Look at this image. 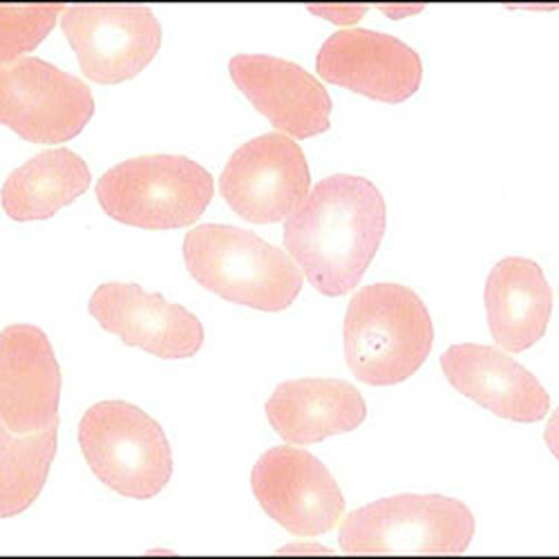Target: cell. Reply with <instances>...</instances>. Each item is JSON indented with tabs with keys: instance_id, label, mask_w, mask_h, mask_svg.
Instances as JSON below:
<instances>
[{
	"instance_id": "15",
	"label": "cell",
	"mask_w": 559,
	"mask_h": 559,
	"mask_svg": "<svg viewBox=\"0 0 559 559\" xmlns=\"http://www.w3.org/2000/svg\"><path fill=\"white\" fill-rule=\"evenodd\" d=\"M441 369L456 392L508 421L537 424L550 409L542 383L497 347L452 345L441 356Z\"/></svg>"
},
{
	"instance_id": "8",
	"label": "cell",
	"mask_w": 559,
	"mask_h": 559,
	"mask_svg": "<svg viewBox=\"0 0 559 559\" xmlns=\"http://www.w3.org/2000/svg\"><path fill=\"white\" fill-rule=\"evenodd\" d=\"M311 173L292 136L269 132L230 155L219 193L233 213L251 224L289 219L309 198Z\"/></svg>"
},
{
	"instance_id": "6",
	"label": "cell",
	"mask_w": 559,
	"mask_h": 559,
	"mask_svg": "<svg viewBox=\"0 0 559 559\" xmlns=\"http://www.w3.org/2000/svg\"><path fill=\"white\" fill-rule=\"evenodd\" d=\"M79 443L95 477L123 497H157L173 477L164 428L132 403L92 405L79 424Z\"/></svg>"
},
{
	"instance_id": "4",
	"label": "cell",
	"mask_w": 559,
	"mask_h": 559,
	"mask_svg": "<svg viewBox=\"0 0 559 559\" xmlns=\"http://www.w3.org/2000/svg\"><path fill=\"white\" fill-rule=\"evenodd\" d=\"M215 193L211 173L181 155H146L110 168L97 181V200L115 222L170 230L195 224Z\"/></svg>"
},
{
	"instance_id": "5",
	"label": "cell",
	"mask_w": 559,
	"mask_h": 559,
	"mask_svg": "<svg viewBox=\"0 0 559 559\" xmlns=\"http://www.w3.org/2000/svg\"><path fill=\"white\" fill-rule=\"evenodd\" d=\"M473 537L471 508L443 495H396L362 506L338 533L347 555H461Z\"/></svg>"
},
{
	"instance_id": "3",
	"label": "cell",
	"mask_w": 559,
	"mask_h": 559,
	"mask_svg": "<svg viewBox=\"0 0 559 559\" xmlns=\"http://www.w3.org/2000/svg\"><path fill=\"white\" fill-rule=\"evenodd\" d=\"M183 262L204 289L258 311H285L302 292V271L283 249L236 226L202 224L186 233Z\"/></svg>"
},
{
	"instance_id": "14",
	"label": "cell",
	"mask_w": 559,
	"mask_h": 559,
	"mask_svg": "<svg viewBox=\"0 0 559 559\" xmlns=\"http://www.w3.org/2000/svg\"><path fill=\"white\" fill-rule=\"evenodd\" d=\"M228 72L255 110L287 136L309 139L332 128L330 92L298 63L238 55L230 59Z\"/></svg>"
},
{
	"instance_id": "10",
	"label": "cell",
	"mask_w": 559,
	"mask_h": 559,
	"mask_svg": "<svg viewBox=\"0 0 559 559\" xmlns=\"http://www.w3.org/2000/svg\"><path fill=\"white\" fill-rule=\"evenodd\" d=\"M251 488L266 515L298 537L330 533L345 512V497L328 465L298 448L264 452L253 465Z\"/></svg>"
},
{
	"instance_id": "9",
	"label": "cell",
	"mask_w": 559,
	"mask_h": 559,
	"mask_svg": "<svg viewBox=\"0 0 559 559\" xmlns=\"http://www.w3.org/2000/svg\"><path fill=\"white\" fill-rule=\"evenodd\" d=\"M61 27L81 72L95 83L117 85L144 72L162 48V25L144 5H70Z\"/></svg>"
},
{
	"instance_id": "16",
	"label": "cell",
	"mask_w": 559,
	"mask_h": 559,
	"mask_svg": "<svg viewBox=\"0 0 559 559\" xmlns=\"http://www.w3.org/2000/svg\"><path fill=\"white\" fill-rule=\"evenodd\" d=\"M273 430L292 445H311L362 426V394L336 379H300L280 383L266 401Z\"/></svg>"
},
{
	"instance_id": "12",
	"label": "cell",
	"mask_w": 559,
	"mask_h": 559,
	"mask_svg": "<svg viewBox=\"0 0 559 559\" xmlns=\"http://www.w3.org/2000/svg\"><path fill=\"white\" fill-rule=\"evenodd\" d=\"M61 369L50 338L34 324H12L0 338V421L14 435L59 426Z\"/></svg>"
},
{
	"instance_id": "13",
	"label": "cell",
	"mask_w": 559,
	"mask_h": 559,
	"mask_svg": "<svg viewBox=\"0 0 559 559\" xmlns=\"http://www.w3.org/2000/svg\"><path fill=\"white\" fill-rule=\"evenodd\" d=\"M87 311L108 334L166 360L193 358L204 345V328L195 313L139 285H102Z\"/></svg>"
},
{
	"instance_id": "20",
	"label": "cell",
	"mask_w": 559,
	"mask_h": 559,
	"mask_svg": "<svg viewBox=\"0 0 559 559\" xmlns=\"http://www.w3.org/2000/svg\"><path fill=\"white\" fill-rule=\"evenodd\" d=\"M63 5H0V61L16 63L36 50L63 14Z\"/></svg>"
},
{
	"instance_id": "18",
	"label": "cell",
	"mask_w": 559,
	"mask_h": 559,
	"mask_svg": "<svg viewBox=\"0 0 559 559\" xmlns=\"http://www.w3.org/2000/svg\"><path fill=\"white\" fill-rule=\"evenodd\" d=\"M90 183V168L76 153L45 151L5 179L3 209L16 222L50 219L81 198Z\"/></svg>"
},
{
	"instance_id": "17",
	"label": "cell",
	"mask_w": 559,
	"mask_h": 559,
	"mask_svg": "<svg viewBox=\"0 0 559 559\" xmlns=\"http://www.w3.org/2000/svg\"><path fill=\"white\" fill-rule=\"evenodd\" d=\"M484 300L490 334L501 349L522 354L544 338L552 313V289L537 262L526 258L497 262Z\"/></svg>"
},
{
	"instance_id": "1",
	"label": "cell",
	"mask_w": 559,
	"mask_h": 559,
	"mask_svg": "<svg viewBox=\"0 0 559 559\" xmlns=\"http://www.w3.org/2000/svg\"><path fill=\"white\" fill-rule=\"evenodd\" d=\"M388 228L383 193L358 175L316 183L285 224V247L316 292L330 298L358 287Z\"/></svg>"
},
{
	"instance_id": "21",
	"label": "cell",
	"mask_w": 559,
	"mask_h": 559,
	"mask_svg": "<svg viewBox=\"0 0 559 559\" xmlns=\"http://www.w3.org/2000/svg\"><path fill=\"white\" fill-rule=\"evenodd\" d=\"M309 12L334 25H354L369 12V5H309Z\"/></svg>"
},
{
	"instance_id": "2",
	"label": "cell",
	"mask_w": 559,
	"mask_h": 559,
	"mask_svg": "<svg viewBox=\"0 0 559 559\" xmlns=\"http://www.w3.org/2000/svg\"><path fill=\"white\" fill-rule=\"evenodd\" d=\"M343 338L352 374L367 385L388 388L424 367L435 345V324L409 287L369 285L349 300Z\"/></svg>"
},
{
	"instance_id": "7",
	"label": "cell",
	"mask_w": 559,
	"mask_h": 559,
	"mask_svg": "<svg viewBox=\"0 0 559 559\" xmlns=\"http://www.w3.org/2000/svg\"><path fill=\"white\" fill-rule=\"evenodd\" d=\"M92 117V90L57 66L25 57L0 70V121L25 142L66 144Z\"/></svg>"
},
{
	"instance_id": "19",
	"label": "cell",
	"mask_w": 559,
	"mask_h": 559,
	"mask_svg": "<svg viewBox=\"0 0 559 559\" xmlns=\"http://www.w3.org/2000/svg\"><path fill=\"white\" fill-rule=\"evenodd\" d=\"M59 426L36 435L0 430V515H21L43 492L57 456Z\"/></svg>"
},
{
	"instance_id": "11",
	"label": "cell",
	"mask_w": 559,
	"mask_h": 559,
	"mask_svg": "<svg viewBox=\"0 0 559 559\" xmlns=\"http://www.w3.org/2000/svg\"><path fill=\"white\" fill-rule=\"evenodd\" d=\"M318 74L356 95L383 104L412 99L424 81L421 57L396 36L371 29H343L322 43Z\"/></svg>"
},
{
	"instance_id": "22",
	"label": "cell",
	"mask_w": 559,
	"mask_h": 559,
	"mask_svg": "<svg viewBox=\"0 0 559 559\" xmlns=\"http://www.w3.org/2000/svg\"><path fill=\"white\" fill-rule=\"evenodd\" d=\"M379 10H381L385 16L399 21V19L414 16V14H418V12H424V5H379Z\"/></svg>"
}]
</instances>
